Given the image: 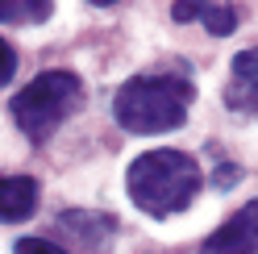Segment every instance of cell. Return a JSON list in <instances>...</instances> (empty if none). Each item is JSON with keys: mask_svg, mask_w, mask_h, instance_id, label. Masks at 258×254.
<instances>
[{"mask_svg": "<svg viewBox=\"0 0 258 254\" xmlns=\"http://www.w3.org/2000/svg\"><path fill=\"white\" fill-rule=\"evenodd\" d=\"M13 75H17V50H13V46L0 38V88H5Z\"/></svg>", "mask_w": 258, "mask_h": 254, "instance_id": "11", "label": "cell"}, {"mask_svg": "<svg viewBox=\"0 0 258 254\" xmlns=\"http://www.w3.org/2000/svg\"><path fill=\"white\" fill-rule=\"evenodd\" d=\"M200 167L196 158L183 154V150H150L134 158L125 175L129 187V200L138 204L142 213L150 217H171V213H183L200 192Z\"/></svg>", "mask_w": 258, "mask_h": 254, "instance_id": "2", "label": "cell"}, {"mask_svg": "<svg viewBox=\"0 0 258 254\" xmlns=\"http://www.w3.org/2000/svg\"><path fill=\"white\" fill-rule=\"evenodd\" d=\"M191 21H204L208 34L225 38V34L237 29V13L229 5H217V0H191Z\"/></svg>", "mask_w": 258, "mask_h": 254, "instance_id": "9", "label": "cell"}, {"mask_svg": "<svg viewBox=\"0 0 258 254\" xmlns=\"http://www.w3.org/2000/svg\"><path fill=\"white\" fill-rule=\"evenodd\" d=\"M254 62H258L254 46L233 58V79H229L225 100H229V108H237V113H254Z\"/></svg>", "mask_w": 258, "mask_h": 254, "instance_id": "7", "label": "cell"}, {"mask_svg": "<svg viewBox=\"0 0 258 254\" xmlns=\"http://www.w3.org/2000/svg\"><path fill=\"white\" fill-rule=\"evenodd\" d=\"M92 5H100V9H108V5H117V0H92Z\"/></svg>", "mask_w": 258, "mask_h": 254, "instance_id": "12", "label": "cell"}, {"mask_svg": "<svg viewBox=\"0 0 258 254\" xmlns=\"http://www.w3.org/2000/svg\"><path fill=\"white\" fill-rule=\"evenodd\" d=\"M58 229L62 233H71L84 250L92 254H100L108 242H112V233H117V221H112L108 213H92V209H71V213H62L58 217Z\"/></svg>", "mask_w": 258, "mask_h": 254, "instance_id": "5", "label": "cell"}, {"mask_svg": "<svg viewBox=\"0 0 258 254\" xmlns=\"http://www.w3.org/2000/svg\"><path fill=\"white\" fill-rule=\"evenodd\" d=\"M17 254H67V250H62L58 242H46V237H21Z\"/></svg>", "mask_w": 258, "mask_h": 254, "instance_id": "10", "label": "cell"}, {"mask_svg": "<svg viewBox=\"0 0 258 254\" xmlns=\"http://www.w3.org/2000/svg\"><path fill=\"white\" fill-rule=\"evenodd\" d=\"M79 104H84V79L71 71H42L17 92L13 121L29 142H46Z\"/></svg>", "mask_w": 258, "mask_h": 254, "instance_id": "3", "label": "cell"}, {"mask_svg": "<svg viewBox=\"0 0 258 254\" xmlns=\"http://www.w3.org/2000/svg\"><path fill=\"white\" fill-rule=\"evenodd\" d=\"M38 213V179L29 175H0V221L17 225Z\"/></svg>", "mask_w": 258, "mask_h": 254, "instance_id": "6", "label": "cell"}, {"mask_svg": "<svg viewBox=\"0 0 258 254\" xmlns=\"http://www.w3.org/2000/svg\"><path fill=\"white\" fill-rule=\"evenodd\" d=\"M196 100L187 75H134L112 96V117L129 134H167L187 121Z\"/></svg>", "mask_w": 258, "mask_h": 254, "instance_id": "1", "label": "cell"}, {"mask_svg": "<svg viewBox=\"0 0 258 254\" xmlns=\"http://www.w3.org/2000/svg\"><path fill=\"white\" fill-rule=\"evenodd\" d=\"M54 13V0H0L5 25H42Z\"/></svg>", "mask_w": 258, "mask_h": 254, "instance_id": "8", "label": "cell"}, {"mask_svg": "<svg viewBox=\"0 0 258 254\" xmlns=\"http://www.w3.org/2000/svg\"><path fill=\"white\" fill-rule=\"evenodd\" d=\"M254 233H258V204L250 200L246 209H237V213L200 246V254H254V246H258Z\"/></svg>", "mask_w": 258, "mask_h": 254, "instance_id": "4", "label": "cell"}]
</instances>
